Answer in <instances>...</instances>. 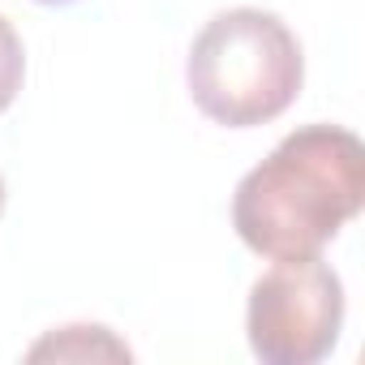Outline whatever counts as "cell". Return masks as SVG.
<instances>
[{
	"label": "cell",
	"mask_w": 365,
	"mask_h": 365,
	"mask_svg": "<svg viewBox=\"0 0 365 365\" xmlns=\"http://www.w3.org/2000/svg\"><path fill=\"white\" fill-rule=\"evenodd\" d=\"M39 5H73V0H39Z\"/></svg>",
	"instance_id": "8992f818"
},
{
	"label": "cell",
	"mask_w": 365,
	"mask_h": 365,
	"mask_svg": "<svg viewBox=\"0 0 365 365\" xmlns=\"http://www.w3.org/2000/svg\"><path fill=\"white\" fill-rule=\"evenodd\" d=\"M0 211H5V180H0Z\"/></svg>",
	"instance_id": "52a82bcc"
},
{
	"label": "cell",
	"mask_w": 365,
	"mask_h": 365,
	"mask_svg": "<svg viewBox=\"0 0 365 365\" xmlns=\"http://www.w3.org/2000/svg\"><path fill=\"white\" fill-rule=\"evenodd\" d=\"M344 327V284L314 254L297 262H275L254 288L245 309V331L254 356L267 365H314L331 356Z\"/></svg>",
	"instance_id": "3957f363"
},
{
	"label": "cell",
	"mask_w": 365,
	"mask_h": 365,
	"mask_svg": "<svg viewBox=\"0 0 365 365\" xmlns=\"http://www.w3.org/2000/svg\"><path fill=\"white\" fill-rule=\"evenodd\" d=\"M26 356L31 361H129L133 352L108 327H61L43 335Z\"/></svg>",
	"instance_id": "277c9868"
},
{
	"label": "cell",
	"mask_w": 365,
	"mask_h": 365,
	"mask_svg": "<svg viewBox=\"0 0 365 365\" xmlns=\"http://www.w3.org/2000/svg\"><path fill=\"white\" fill-rule=\"evenodd\" d=\"M185 82L207 120L254 129L292 108L305 82V56L284 18L250 5L224 9L198 31Z\"/></svg>",
	"instance_id": "7a4b0ae2"
},
{
	"label": "cell",
	"mask_w": 365,
	"mask_h": 365,
	"mask_svg": "<svg viewBox=\"0 0 365 365\" xmlns=\"http://www.w3.org/2000/svg\"><path fill=\"white\" fill-rule=\"evenodd\" d=\"M22 78H26V52H22V39H18V31L9 26V18H0V112H5V108L18 99Z\"/></svg>",
	"instance_id": "5b68a950"
},
{
	"label": "cell",
	"mask_w": 365,
	"mask_h": 365,
	"mask_svg": "<svg viewBox=\"0 0 365 365\" xmlns=\"http://www.w3.org/2000/svg\"><path fill=\"white\" fill-rule=\"evenodd\" d=\"M365 202V146L339 125L292 129L232 194L237 237L271 258L297 262L322 254L327 241Z\"/></svg>",
	"instance_id": "6da1fadb"
}]
</instances>
